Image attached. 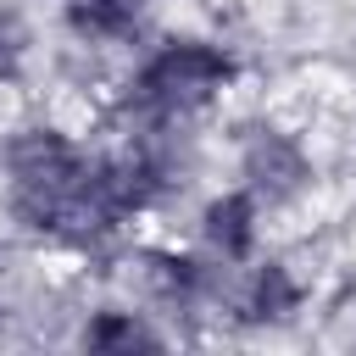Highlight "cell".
<instances>
[{
    "label": "cell",
    "instance_id": "1",
    "mask_svg": "<svg viewBox=\"0 0 356 356\" xmlns=\"http://www.w3.org/2000/svg\"><path fill=\"white\" fill-rule=\"evenodd\" d=\"M234 83H239L234 44H222L211 33H161L117 78L111 122H117V134L189 128L206 111H217L234 95Z\"/></svg>",
    "mask_w": 356,
    "mask_h": 356
},
{
    "label": "cell",
    "instance_id": "2",
    "mask_svg": "<svg viewBox=\"0 0 356 356\" xmlns=\"http://www.w3.org/2000/svg\"><path fill=\"white\" fill-rule=\"evenodd\" d=\"M234 178L267 211L300 206L317 189V156H312V145H306L300 128L261 117V122H245L239 139H234Z\"/></svg>",
    "mask_w": 356,
    "mask_h": 356
},
{
    "label": "cell",
    "instance_id": "3",
    "mask_svg": "<svg viewBox=\"0 0 356 356\" xmlns=\"http://www.w3.org/2000/svg\"><path fill=\"white\" fill-rule=\"evenodd\" d=\"M139 261V289L145 306L156 317H222V295H228V273L222 261H211L200 245H150L134 256Z\"/></svg>",
    "mask_w": 356,
    "mask_h": 356
},
{
    "label": "cell",
    "instance_id": "4",
    "mask_svg": "<svg viewBox=\"0 0 356 356\" xmlns=\"http://www.w3.org/2000/svg\"><path fill=\"white\" fill-rule=\"evenodd\" d=\"M222 312L239 328H284V323H295L306 312V278H300L295 261L261 250L256 261H245V267L228 273Z\"/></svg>",
    "mask_w": 356,
    "mask_h": 356
},
{
    "label": "cell",
    "instance_id": "5",
    "mask_svg": "<svg viewBox=\"0 0 356 356\" xmlns=\"http://www.w3.org/2000/svg\"><path fill=\"white\" fill-rule=\"evenodd\" d=\"M261 228H267V206L245 189V184H228V189H211L195 211V245L222 261V267H245L261 256Z\"/></svg>",
    "mask_w": 356,
    "mask_h": 356
},
{
    "label": "cell",
    "instance_id": "6",
    "mask_svg": "<svg viewBox=\"0 0 356 356\" xmlns=\"http://www.w3.org/2000/svg\"><path fill=\"white\" fill-rule=\"evenodd\" d=\"M156 0H61V28L83 50H122L145 33Z\"/></svg>",
    "mask_w": 356,
    "mask_h": 356
},
{
    "label": "cell",
    "instance_id": "7",
    "mask_svg": "<svg viewBox=\"0 0 356 356\" xmlns=\"http://www.w3.org/2000/svg\"><path fill=\"white\" fill-rule=\"evenodd\" d=\"M72 339L83 350H156L172 334L156 323L150 306H95V312H83Z\"/></svg>",
    "mask_w": 356,
    "mask_h": 356
},
{
    "label": "cell",
    "instance_id": "8",
    "mask_svg": "<svg viewBox=\"0 0 356 356\" xmlns=\"http://www.w3.org/2000/svg\"><path fill=\"white\" fill-rule=\"evenodd\" d=\"M22 72H28V33L11 17H0V89L22 83Z\"/></svg>",
    "mask_w": 356,
    "mask_h": 356
},
{
    "label": "cell",
    "instance_id": "9",
    "mask_svg": "<svg viewBox=\"0 0 356 356\" xmlns=\"http://www.w3.org/2000/svg\"><path fill=\"white\" fill-rule=\"evenodd\" d=\"M11 306V250L0 245V312Z\"/></svg>",
    "mask_w": 356,
    "mask_h": 356
}]
</instances>
